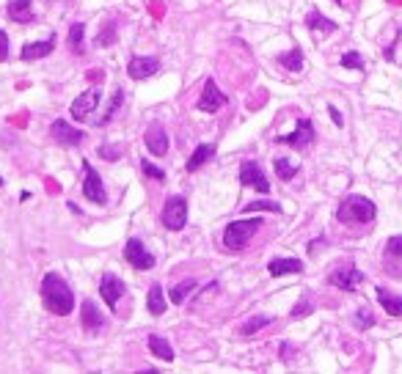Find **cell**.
<instances>
[{
    "mask_svg": "<svg viewBox=\"0 0 402 374\" xmlns=\"http://www.w3.org/2000/svg\"><path fill=\"white\" fill-rule=\"evenodd\" d=\"M193 289H196V280H193V278L182 280V283L171 286V292H168V300H171L174 306H182V303H185V297H188V292H193Z\"/></svg>",
    "mask_w": 402,
    "mask_h": 374,
    "instance_id": "d4e9b609",
    "label": "cell"
},
{
    "mask_svg": "<svg viewBox=\"0 0 402 374\" xmlns=\"http://www.w3.org/2000/svg\"><path fill=\"white\" fill-rule=\"evenodd\" d=\"M41 303L56 316H67L74 309V295H72L69 283L58 273H47L44 280H41Z\"/></svg>",
    "mask_w": 402,
    "mask_h": 374,
    "instance_id": "6da1fadb",
    "label": "cell"
},
{
    "mask_svg": "<svg viewBox=\"0 0 402 374\" xmlns=\"http://www.w3.org/2000/svg\"><path fill=\"white\" fill-rule=\"evenodd\" d=\"M311 141H314V124H311V119H298L295 132H290V135H278V138H275V143L295 146V149H309V146H311Z\"/></svg>",
    "mask_w": 402,
    "mask_h": 374,
    "instance_id": "8992f818",
    "label": "cell"
},
{
    "mask_svg": "<svg viewBox=\"0 0 402 374\" xmlns=\"http://www.w3.org/2000/svg\"><path fill=\"white\" fill-rule=\"evenodd\" d=\"M100 295H102V300L108 303V309L116 311V309H119V300H122V295H124V280L119 278V276H113V273H105L100 280Z\"/></svg>",
    "mask_w": 402,
    "mask_h": 374,
    "instance_id": "ba28073f",
    "label": "cell"
},
{
    "mask_svg": "<svg viewBox=\"0 0 402 374\" xmlns=\"http://www.w3.org/2000/svg\"><path fill=\"white\" fill-rule=\"evenodd\" d=\"M6 14H8L11 22H20V25H31L36 20L34 3H31V0H11L8 8H6Z\"/></svg>",
    "mask_w": 402,
    "mask_h": 374,
    "instance_id": "9a60e30c",
    "label": "cell"
},
{
    "mask_svg": "<svg viewBox=\"0 0 402 374\" xmlns=\"http://www.w3.org/2000/svg\"><path fill=\"white\" fill-rule=\"evenodd\" d=\"M146 309L152 316H163L166 314V297H163V286L155 280L152 289H149V297H146Z\"/></svg>",
    "mask_w": 402,
    "mask_h": 374,
    "instance_id": "44dd1931",
    "label": "cell"
},
{
    "mask_svg": "<svg viewBox=\"0 0 402 374\" xmlns=\"http://www.w3.org/2000/svg\"><path fill=\"white\" fill-rule=\"evenodd\" d=\"M386 250H389L391 256H402V237H391L389 245H386Z\"/></svg>",
    "mask_w": 402,
    "mask_h": 374,
    "instance_id": "d590c367",
    "label": "cell"
},
{
    "mask_svg": "<svg viewBox=\"0 0 402 374\" xmlns=\"http://www.w3.org/2000/svg\"><path fill=\"white\" fill-rule=\"evenodd\" d=\"M262 218H248V220H232L223 228V248L226 250H240L251 243V237L259 231Z\"/></svg>",
    "mask_w": 402,
    "mask_h": 374,
    "instance_id": "3957f363",
    "label": "cell"
},
{
    "mask_svg": "<svg viewBox=\"0 0 402 374\" xmlns=\"http://www.w3.org/2000/svg\"><path fill=\"white\" fill-rule=\"evenodd\" d=\"M306 25H309V31H323V33L336 31V22H334V20L323 17V14L317 11V8H311V11L306 14Z\"/></svg>",
    "mask_w": 402,
    "mask_h": 374,
    "instance_id": "603a6c76",
    "label": "cell"
},
{
    "mask_svg": "<svg viewBox=\"0 0 402 374\" xmlns=\"http://www.w3.org/2000/svg\"><path fill=\"white\" fill-rule=\"evenodd\" d=\"M342 66H344V69H358V72H361V69H364V58H361V53H356V50H350V53H344V56H342Z\"/></svg>",
    "mask_w": 402,
    "mask_h": 374,
    "instance_id": "1f68e13d",
    "label": "cell"
},
{
    "mask_svg": "<svg viewBox=\"0 0 402 374\" xmlns=\"http://www.w3.org/2000/svg\"><path fill=\"white\" fill-rule=\"evenodd\" d=\"M268 273L275 276V278H281V276H298V273H303V262L301 259H270Z\"/></svg>",
    "mask_w": 402,
    "mask_h": 374,
    "instance_id": "e0dca14e",
    "label": "cell"
},
{
    "mask_svg": "<svg viewBox=\"0 0 402 374\" xmlns=\"http://www.w3.org/2000/svg\"><path fill=\"white\" fill-rule=\"evenodd\" d=\"M56 50V36L44 39V41H31L22 47V61H36V58H47Z\"/></svg>",
    "mask_w": 402,
    "mask_h": 374,
    "instance_id": "ac0fdd59",
    "label": "cell"
},
{
    "mask_svg": "<svg viewBox=\"0 0 402 374\" xmlns=\"http://www.w3.org/2000/svg\"><path fill=\"white\" fill-rule=\"evenodd\" d=\"M0 187H3V176H0Z\"/></svg>",
    "mask_w": 402,
    "mask_h": 374,
    "instance_id": "ab89813d",
    "label": "cell"
},
{
    "mask_svg": "<svg viewBox=\"0 0 402 374\" xmlns=\"http://www.w3.org/2000/svg\"><path fill=\"white\" fill-rule=\"evenodd\" d=\"M141 171H143L146 176L157 179V182H163V179H166V171H163V168H157V165H152L149 160H141Z\"/></svg>",
    "mask_w": 402,
    "mask_h": 374,
    "instance_id": "d6a6232c",
    "label": "cell"
},
{
    "mask_svg": "<svg viewBox=\"0 0 402 374\" xmlns=\"http://www.w3.org/2000/svg\"><path fill=\"white\" fill-rule=\"evenodd\" d=\"M124 259L133 264L135 270H152L155 267V256L143 248V243L138 237H130L124 245Z\"/></svg>",
    "mask_w": 402,
    "mask_h": 374,
    "instance_id": "52a82bcc",
    "label": "cell"
},
{
    "mask_svg": "<svg viewBox=\"0 0 402 374\" xmlns=\"http://www.w3.org/2000/svg\"><path fill=\"white\" fill-rule=\"evenodd\" d=\"M377 215V207L364 198V195H347L339 207H336V220L339 223H347V226H361V223H369Z\"/></svg>",
    "mask_w": 402,
    "mask_h": 374,
    "instance_id": "7a4b0ae2",
    "label": "cell"
},
{
    "mask_svg": "<svg viewBox=\"0 0 402 374\" xmlns=\"http://www.w3.org/2000/svg\"><path fill=\"white\" fill-rule=\"evenodd\" d=\"M122 102H124V91H122V89H116V91H113V96H110V105H108L105 116H102V119H100V122H97V124H100V127L108 124V122H110V119L116 116V110L122 108Z\"/></svg>",
    "mask_w": 402,
    "mask_h": 374,
    "instance_id": "f1b7e54d",
    "label": "cell"
},
{
    "mask_svg": "<svg viewBox=\"0 0 402 374\" xmlns=\"http://www.w3.org/2000/svg\"><path fill=\"white\" fill-rule=\"evenodd\" d=\"M143 143H146V149H149L155 157L166 155V152H168V132L163 129V124H160V122H155V124L146 129Z\"/></svg>",
    "mask_w": 402,
    "mask_h": 374,
    "instance_id": "7c38bea8",
    "label": "cell"
},
{
    "mask_svg": "<svg viewBox=\"0 0 402 374\" xmlns=\"http://www.w3.org/2000/svg\"><path fill=\"white\" fill-rule=\"evenodd\" d=\"M242 209L245 212H281V204H275V201H251Z\"/></svg>",
    "mask_w": 402,
    "mask_h": 374,
    "instance_id": "4dcf8cb0",
    "label": "cell"
},
{
    "mask_svg": "<svg viewBox=\"0 0 402 374\" xmlns=\"http://www.w3.org/2000/svg\"><path fill=\"white\" fill-rule=\"evenodd\" d=\"M97 155H100L102 160H119L122 152H119L116 146H100V149H97Z\"/></svg>",
    "mask_w": 402,
    "mask_h": 374,
    "instance_id": "e575fe53",
    "label": "cell"
},
{
    "mask_svg": "<svg viewBox=\"0 0 402 374\" xmlns=\"http://www.w3.org/2000/svg\"><path fill=\"white\" fill-rule=\"evenodd\" d=\"M311 311H314V306H311V300H306V297H303L301 303H298V306L292 309V316H295V319H301L303 314H311Z\"/></svg>",
    "mask_w": 402,
    "mask_h": 374,
    "instance_id": "836d02e7",
    "label": "cell"
},
{
    "mask_svg": "<svg viewBox=\"0 0 402 374\" xmlns=\"http://www.w3.org/2000/svg\"><path fill=\"white\" fill-rule=\"evenodd\" d=\"M372 322H375V319H372V314H369L367 309H364V311L356 314V325H358V328H369Z\"/></svg>",
    "mask_w": 402,
    "mask_h": 374,
    "instance_id": "8d00e7d4",
    "label": "cell"
},
{
    "mask_svg": "<svg viewBox=\"0 0 402 374\" xmlns=\"http://www.w3.org/2000/svg\"><path fill=\"white\" fill-rule=\"evenodd\" d=\"M149 349H152V355H157L160 361H174V347L168 344V339L157 336V333L149 336Z\"/></svg>",
    "mask_w": 402,
    "mask_h": 374,
    "instance_id": "cb8c5ba5",
    "label": "cell"
},
{
    "mask_svg": "<svg viewBox=\"0 0 402 374\" xmlns=\"http://www.w3.org/2000/svg\"><path fill=\"white\" fill-rule=\"evenodd\" d=\"M157 69H160V61H157V58H149V56H133L130 63H127V75H130L133 80H146V77H152Z\"/></svg>",
    "mask_w": 402,
    "mask_h": 374,
    "instance_id": "5bb4252c",
    "label": "cell"
},
{
    "mask_svg": "<svg viewBox=\"0 0 402 374\" xmlns=\"http://www.w3.org/2000/svg\"><path fill=\"white\" fill-rule=\"evenodd\" d=\"M102 325H105V316H102V311L97 309V303H94V300H86V303H83V328H86L89 333H97V330H102Z\"/></svg>",
    "mask_w": 402,
    "mask_h": 374,
    "instance_id": "d6986e66",
    "label": "cell"
},
{
    "mask_svg": "<svg viewBox=\"0 0 402 374\" xmlns=\"http://www.w3.org/2000/svg\"><path fill=\"white\" fill-rule=\"evenodd\" d=\"M240 185L254 187V190H259V193H270L268 176L262 174V168H259L254 160H245V162L240 165Z\"/></svg>",
    "mask_w": 402,
    "mask_h": 374,
    "instance_id": "30bf717a",
    "label": "cell"
},
{
    "mask_svg": "<svg viewBox=\"0 0 402 374\" xmlns=\"http://www.w3.org/2000/svg\"><path fill=\"white\" fill-rule=\"evenodd\" d=\"M100 89H91V91L80 94L74 102H72V116L74 119H86L89 113H94V108L100 105Z\"/></svg>",
    "mask_w": 402,
    "mask_h": 374,
    "instance_id": "2e32d148",
    "label": "cell"
},
{
    "mask_svg": "<svg viewBox=\"0 0 402 374\" xmlns=\"http://www.w3.org/2000/svg\"><path fill=\"white\" fill-rule=\"evenodd\" d=\"M331 286H339V289H344V292H356L358 289V283L364 280V273L361 270H356V267H339L331 273Z\"/></svg>",
    "mask_w": 402,
    "mask_h": 374,
    "instance_id": "4fadbf2b",
    "label": "cell"
},
{
    "mask_svg": "<svg viewBox=\"0 0 402 374\" xmlns=\"http://www.w3.org/2000/svg\"><path fill=\"white\" fill-rule=\"evenodd\" d=\"M278 63H281L284 69H290V72H301L303 69V50L301 47H295V50H290V53L278 56Z\"/></svg>",
    "mask_w": 402,
    "mask_h": 374,
    "instance_id": "4316f807",
    "label": "cell"
},
{
    "mask_svg": "<svg viewBox=\"0 0 402 374\" xmlns=\"http://www.w3.org/2000/svg\"><path fill=\"white\" fill-rule=\"evenodd\" d=\"M223 105H226L223 91L218 89V83H215L212 77H207L204 91H201V99H199V110H204V113H215V110H218V108H223Z\"/></svg>",
    "mask_w": 402,
    "mask_h": 374,
    "instance_id": "8fae6325",
    "label": "cell"
},
{
    "mask_svg": "<svg viewBox=\"0 0 402 374\" xmlns=\"http://www.w3.org/2000/svg\"><path fill=\"white\" fill-rule=\"evenodd\" d=\"M83 33H86V25H83V22H74V25L69 28V47H72V53H80Z\"/></svg>",
    "mask_w": 402,
    "mask_h": 374,
    "instance_id": "f546056e",
    "label": "cell"
},
{
    "mask_svg": "<svg viewBox=\"0 0 402 374\" xmlns=\"http://www.w3.org/2000/svg\"><path fill=\"white\" fill-rule=\"evenodd\" d=\"M8 61V36L6 31H0V63Z\"/></svg>",
    "mask_w": 402,
    "mask_h": 374,
    "instance_id": "74e56055",
    "label": "cell"
},
{
    "mask_svg": "<svg viewBox=\"0 0 402 374\" xmlns=\"http://www.w3.org/2000/svg\"><path fill=\"white\" fill-rule=\"evenodd\" d=\"M83 195H86L89 201L100 204V207L108 204V193H105V185H102V176L97 174V168L89 165V162L83 165Z\"/></svg>",
    "mask_w": 402,
    "mask_h": 374,
    "instance_id": "5b68a950",
    "label": "cell"
},
{
    "mask_svg": "<svg viewBox=\"0 0 402 374\" xmlns=\"http://www.w3.org/2000/svg\"><path fill=\"white\" fill-rule=\"evenodd\" d=\"M377 303L386 309L389 316H402V297L400 295H391L389 289H383V286H377Z\"/></svg>",
    "mask_w": 402,
    "mask_h": 374,
    "instance_id": "ffe728a7",
    "label": "cell"
},
{
    "mask_svg": "<svg viewBox=\"0 0 402 374\" xmlns=\"http://www.w3.org/2000/svg\"><path fill=\"white\" fill-rule=\"evenodd\" d=\"M160 220H163V226L168 231H182L185 223H188V201H185V195H171L166 201V207H163Z\"/></svg>",
    "mask_w": 402,
    "mask_h": 374,
    "instance_id": "277c9868",
    "label": "cell"
},
{
    "mask_svg": "<svg viewBox=\"0 0 402 374\" xmlns=\"http://www.w3.org/2000/svg\"><path fill=\"white\" fill-rule=\"evenodd\" d=\"M215 152H218V146H215V143H201V146H196V152H193L190 160H188V171H190V174H193V171H199L207 160H212V157H215Z\"/></svg>",
    "mask_w": 402,
    "mask_h": 374,
    "instance_id": "7402d4cb",
    "label": "cell"
},
{
    "mask_svg": "<svg viewBox=\"0 0 402 374\" xmlns=\"http://www.w3.org/2000/svg\"><path fill=\"white\" fill-rule=\"evenodd\" d=\"M50 135H53V141L56 143H61V146H80L83 141H86V132L83 129H74V127H69L64 119H56L53 127H50Z\"/></svg>",
    "mask_w": 402,
    "mask_h": 374,
    "instance_id": "9c48e42d",
    "label": "cell"
},
{
    "mask_svg": "<svg viewBox=\"0 0 402 374\" xmlns=\"http://www.w3.org/2000/svg\"><path fill=\"white\" fill-rule=\"evenodd\" d=\"M328 113H331V119H334V124H336V127H342V124H344V119H342V113L336 110L334 105H328Z\"/></svg>",
    "mask_w": 402,
    "mask_h": 374,
    "instance_id": "f35d334b",
    "label": "cell"
},
{
    "mask_svg": "<svg viewBox=\"0 0 402 374\" xmlns=\"http://www.w3.org/2000/svg\"><path fill=\"white\" fill-rule=\"evenodd\" d=\"M268 325H273V316H254V319H248L242 328H240V336H254L257 330H262V328H268Z\"/></svg>",
    "mask_w": 402,
    "mask_h": 374,
    "instance_id": "83f0119b",
    "label": "cell"
},
{
    "mask_svg": "<svg viewBox=\"0 0 402 374\" xmlns=\"http://www.w3.org/2000/svg\"><path fill=\"white\" fill-rule=\"evenodd\" d=\"M273 168H275V176H278V179H284V182H290V179L298 174V165H295L292 160H287V157L273 160Z\"/></svg>",
    "mask_w": 402,
    "mask_h": 374,
    "instance_id": "484cf974",
    "label": "cell"
}]
</instances>
